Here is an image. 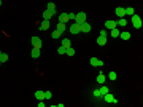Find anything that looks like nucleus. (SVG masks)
I'll list each match as a JSON object with an SVG mask.
<instances>
[{
    "label": "nucleus",
    "instance_id": "7ed1b4c3",
    "mask_svg": "<svg viewBox=\"0 0 143 107\" xmlns=\"http://www.w3.org/2000/svg\"><path fill=\"white\" fill-rule=\"evenodd\" d=\"M84 21H86V13H84V11L76 13V16H75V21H73V22H76V24H83Z\"/></svg>",
    "mask_w": 143,
    "mask_h": 107
},
{
    "label": "nucleus",
    "instance_id": "bb28decb",
    "mask_svg": "<svg viewBox=\"0 0 143 107\" xmlns=\"http://www.w3.org/2000/svg\"><path fill=\"white\" fill-rule=\"evenodd\" d=\"M108 78H110V80H111V82H114V80H116V78H118V75H116V72H114V71H113V72H110V73H108Z\"/></svg>",
    "mask_w": 143,
    "mask_h": 107
},
{
    "label": "nucleus",
    "instance_id": "5701e85b",
    "mask_svg": "<svg viewBox=\"0 0 143 107\" xmlns=\"http://www.w3.org/2000/svg\"><path fill=\"white\" fill-rule=\"evenodd\" d=\"M124 11H126V15H129V16H132L135 13V10L132 8V6H127V8H124Z\"/></svg>",
    "mask_w": 143,
    "mask_h": 107
},
{
    "label": "nucleus",
    "instance_id": "4be33fe9",
    "mask_svg": "<svg viewBox=\"0 0 143 107\" xmlns=\"http://www.w3.org/2000/svg\"><path fill=\"white\" fill-rule=\"evenodd\" d=\"M65 54H67V56H75V48H72V46H69V48L65 50Z\"/></svg>",
    "mask_w": 143,
    "mask_h": 107
},
{
    "label": "nucleus",
    "instance_id": "b1692460",
    "mask_svg": "<svg viewBox=\"0 0 143 107\" xmlns=\"http://www.w3.org/2000/svg\"><path fill=\"white\" fill-rule=\"evenodd\" d=\"M126 24H127L126 18H119V21H116V26H126Z\"/></svg>",
    "mask_w": 143,
    "mask_h": 107
},
{
    "label": "nucleus",
    "instance_id": "f3484780",
    "mask_svg": "<svg viewBox=\"0 0 143 107\" xmlns=\"http://www.w3.org/2000/svg\"><path fill=\"white\" fill-rule=\"evenodd\" d=\"M56 31H57V32H60V34L64 35V32H65V24H62V22H59V24L56 26Z\"/></svg>",
    "mask_w": 143,
    "mask_h": 107
},
{
    "label": "nucleus",
    "instance_id": "dca6fc26",
    "mask_svg": "<svg viewBox=\"0 0 143 107\" xmlns=\"http://www.w3.org/2000/svg\"><path fill=\"white\" fill-rule=\"evenodd\" d=\"M119 34H121V31H119L118 27H114V29H111V32H110V35L113 37V38H118Z\"/></svg>",
    "mask_w": 143,
    "mask_h": 107
},
{
    "label": "nucleus",
    "instance_id": "0eeeda50",
    "mask_svg": "<svg viewBox=\"0 0 143 107\" xmlns=\"http://www.w3.org/2000/svg\"><path fill=\"white\" fill-rule=\"evenodd\" d=\"M91 66H95V67H102L103 66V61L102 59H97V58H91Z\"/></svg>",
    "mask_w": 143,
    "mask_h": 107
},
{
    "label": "nucleus",
    "instance_id": "f8f14e48",
    "mask_svg": "<svg viewBox=\"0 0 143 107\" xmlns=\"http://www.w3.org/2000/svg\"><path fill=\"white\" fill-rule=\"evenodd\" d=\"M114 13H116L118 18H124V16H126V11H124V8H122V6H118V8L114 10Z\"/></svg>",
    "mask_w": 143,
    "mask_h": 107
},
{
    "label": "nucleus",
    "instance_id": "a878e982",
    "mask_svg": "<svg viewBox=\"0 0 143 107\" xmlns=\"http://www.w3.org/2000/svg\"><path fill=\"white\" fill-rule=\"evenodd\" d=\"M46 10H49V11L56 13V5H54L53 2H49V3H48V8H46Z\"/></svg>",
    "mask_w": 143,
    "mask_h": 107
},
{
    "label": "nucleus",
    "instance_id": "a211bd4d",
    "mask_svg": "<svg viewBox=\"0 0 143 107\" xmlns=\"http://www.w3.org/2000/svg\"><path fill=\"white\" fill-rule=\"evenodd\" d=\"M30 56H32L33 59H38V58H40V50L33 48V50H32V53H30Z\"/></svg>",
    "mask_w": 143,
    "mask_h": 107
},
{
    "label": "nucleus",
    "instance_id": "473e14b6",
    "mask_svg": "<svg viewBox=\"0 0 143 107\" xmlns=\"http://www.w3.org/2000/svg\"><path fill=\"white\" fill-rule=\"evenodd\" d=\"M107 35H108L107 29H102V31H100V37H107Z\"/></svg>",
    "mask_w": 143,
    "mask_h": 107
},
{
    "label": "nucleus",
    "instance_id": "f704fd0d",
    "mask_svg": "<svg viewBox=\"0 0 143 107\" xmlns=\"http://www.w3.org/2000/svg\"><path fill=\"white\" fill-rule=\"evenodd\" d=\"M0 6H2V0H0Z\"/></svg>",
    "mask_w": 143,
    "mask_h": 107
},
{
    "label": "nucleus",
    "instance_id": "c9c22d12",
    "mask_svg": "<svg viewBox=\"0 0 143 107\" xmlns=\"http://www.w3.org/2000/svg\"><path fill=\"white\" fill-rule=\"evenodd\" d=\"M0 64H2V62H0Z\"/></svg>",
    "mask_w": 143,
    "mask_h": 107
},
{
    "label": "nucleus",
    "instance_id": "72a5a7b5",
    "mask_svg": "<svg viewBox=\"0 0 143 107\" xmlns=\"http://www.w3.org/2000/svg\"><path fill=\"white\" fill-rule=\"evenodd\" d=\"M38 107H45V102H43V101H38Z\"/></svg>",
    "mask_w": 143,
    "mask_h": 107
},
{
    "label": "nucleus",
    "instance_id": "1a4fd4ad",
    "mask_svg": "<svg viewBox=\"0 0 143 107\" xmlns=\"http://www.w3.org/2000/svg\"><path fill=\"white\" fill-rule=\"evenodd\" d=\"M35 99L37 101H45V91H42V89L35 91Z\"/></svg>",
    "mask_w": 143,
    "mask_h": 107
},
{
    "label": "nucleus",
    "instance_id": "9d476101",
    "mask_svg": "<svg viewBox=\"0 0 143 107\" xmlns=\"http://www.w3.org/2000/svg\"><path fill=\"white\" fill-rule=\"evenodd\" d=\"M59 22L67 24V22H69V15H67V13H60L59 15Z\"/></svg>",
    "mask_w": 143,
    "mask_h": 107
},
{
    "label": "nucleus",
    "instance_id": "e433bc0d",
    "mask_svg": "<svg viewBox=\"0 0 143 107\" xmlns=\"http://www.w3.org/2000/svg\"><path fill=\"white\" fill-rule=\"evenodd\" d=\"M0 53H2V51H0Z\"/></svg>",
    "mask_w": 143,
    "mask_h": 107
},
{
    "label": "nucleus",
    "instance_id": "cd10ccee",
    "mask_svg": "<svg viewBox=\"0 0 143 107\" xmlns=\"http://www.w3.org/2000/svg\"><path fill=\"white\" fill-rule=\"evenodd\" d=\"M92 96L95 99H102V94H100V91H99V89H94L92 91Z\"/></svg>",
    "mask_w": 143,
    "mask_h": 107
},
{
    "label": "nucleus",
    "instance_id": "7c9ffc66",
    "mask_svg": "<svg viewBox=\"0 0 143 107\" xmlns=\"http://www.w3.org/2000/svg\"><path fill=\"white\" fill-rule=\"evenodd\" d=\"M69 15V21H75V16H76V13H67Z\"/></svg>",
    "mask_w": 143,
    "mask_h": 107
},
{
    "label": "nucleus",
    "instance_id": "ddd939ff",
    "mask_svg": "<svg viewBox=\"0 0 143 107\" xmlns=\"http://www.w3.org/2000/svg\"><path fill=\"white\" fill-rule=\"evenodd\" d=\"M114 27H118L116 21H107V22H105V29H110V31H111V29H114Z\"/></svg>",
    "mask_w": 143,
    "mask_h": 107
},
{
    "label": "nucleus",
    "instance_id": "4468645a",
    "mask_svg": "<svg viewBox=\"0 0 143 107\" xmlns=\"http://www.w3.org/2000/svg\"><path fill=\"white\" fill-rule=\"evenodd\" d=\"M97 45H99V46H105V45H107V37H100V35H99Z\"/></svg>",
    "mask_w": 143,
    "mask_h": 107
},
{
    "label": "nucleus",
    "instance_id": "39448f33",
    "mask_svg": "<svg viewBox=\"0 0 143 107\" xmlns=\"http://www.w3.org/2000/svg\"><path fill=\"white\" fill-rule=\"evenodd\" d=\"M70 32H72V34H80V32H81V24H76V22H73V24H72L70 26Z\"/></svg>",
    "mask_w": 143,
    "mask_h": 107
},
{
    "label": "nucleus",
    "instance_id": "6e6552de",
    "mask_svg": "<svg viewBox=\"0 0 143 107\" xmlns=\"http://www.w3.org/2000/svg\"><path fill=\"white\" fill-rule=\"evenodd\" d=\"M81 32H84V34H87V32H91V24L87 21H84L83 24H81Z\"/></svg>",
    "mask_w": 143,
    "mask_h": 107
},
{
    "label": "nucleus",
    "instance_id": "c85d7f7f",
    "mask_svg": "<svg viewBox=\"0 0 143 107\" xmlns=\"http://www.w3.org/2000/svg\"><path fill=\"white\" fill-rule=\"evenodd\" d=\"M53 38H62V34H60V32H57V31H54L53 32Z\"/></svg>",
    "mask_w": 143,
    "mask_h": 107
},
{
    "label": "nucleus",
    "instance_id": "412c9836",
    "mask_svg": "<svg viewBox=\"0 0 143 107\" xmlns=\"http://www.w3.org/2000/svg\"><path fill=\"white\" fill-rule=\"evenodd\" d=\"M99 91H100V94L103 96V94H107V93L110 91V88H108V86H105V85H102V88L99 89Z\"/></svg>",
    "mask_w": 143,
    "mask_h": 107
},
{
    "label": "nucleus",
    "instance_id": "aec40b11",
    "mask_svg": "<svg viewBox=\"0 0 143 107\" xmlns=\"http://www.w3.org/2000/svg\"><path fill=\"white\" fill-rule=\"evenodd\" d=\"M119 37H121L122 40H129V38H130V32H121Z\"/></svg>",
    "mask_w": 143,
    "mask_h": 107
},
{
    "label": "nucleus",
    "instance_id": "423d86ee",
    "mask_svg": "<svg viewBox=\"0 0 143 107\" xmlns=\"http://www.w3.org/2000/svg\"><path fill=\"white\" fill-rule=\"evenodd\" d=\"M49 26H51V22L46 21V19H43V21L38 24V29H40V31H48V29H49Z\"/></svg>",
    "mask_w": 143,
    "mask_h": 107
},
{
    "label": "nucleus",
    "instance_id": "2eb2a0df",
    "mask_svg": "<svg viewBox=\"0 0 143 107\" xmlns=\"http://www.w3.org/2000/svg\"><path fill=\"white\" fill-rule=\"evenodd\" d=\"M105 80H107V75H103V73H99V75H97V83H100V85H103V83H105Z\"/></svg>",
    "mask_w": 143,
    "mask_h": 107
},
{
    "label": "nucleus",
    "instance_id": "9b49d317",
    "mask_svg": "<svg viewBox=\"0 0 143 107\" xmlns=\"http://www.w3.org/2000/svg\"><path fill=\"white\" fill-rule=\"evenodd\" d=\"M53 16H54V13L49 11V10H45V11H43V19H46V21H51Z\"/></svg>",
    "mask_w": 143,
    "mask_h": 107
},
{
    "label": "nucleus",
    "instance_id": "2f4dec72",
    "mask_svg": "<svg viewBox=\"0 0 143 107\" xmlns=\"http://www.w3.org/2000/svg\"><path fill=\"white\" fill-rule=\"evenodd\" d=\"M57 53H59V54H65V48H64V46H59V48H57Z\"/></svg>",
    "mask_w": 143,
    "mask_h": 107
},
{
    "label": "nucleus",
    "instance_id": "c756f323",
    "mask_svg": "<svg viewBox=\"0 0 143 107\" xmlns=\"http://www.w3.org/2000/svg\"><path fill=\"white\" fill-rule=\"evenodd\" d=\"M51 98H53V94H51V91H45V101H49Z\"/></svg>",
    "mask_w": 143,
    "mask_h": 107
},
{
    "label": "nucleus",
    "instance_id": "393cba45",
    "mask_svg": "<svg viewBox=\"0 0 143 107\" xmlns=\"http://www.w3.org/2000/svg\"><path fill=\"white\" fill-rule=\"evenodd\" d=\"M6 61H8V54H5V53H0V62L3 64V62H6Z\"/></svg>",
    "mask_w": 143,
    "mask_h": 107
},
{
    "label": "nucleus",
    "instance_id": "f03ea898",
    "mask_svg": "<svg viewBox=\"0 0 143 107\" xmlns=\"http://www.w3.org/2000/svg\"><path fill=\"white\" fill-rule=\"evenodd\" d=\"M102 99H103L105 102H108V104H116V102H118V101H116V98H114V96L111 94L110 91H108L107 94H103V96H102Z\"/></svg>",
    "mask_w": 143,
    "mask_h": 107
},
{
    "label": "nucleus",
    "instance_id": "f257e3e1",
    "mask_svg": "<svg viewBox=\"0 0 143 107\" xmlns=\"http://www.w3.org/2000/svg\"><path fill=\"white\" fill-rule=\"evenodd\" d=\"M130 21H132V26H134L135 29H140L142 26H143V21H142V18H140L138 15H135V13L130 16Z\"/></svg>",
    "mask_w": 143,
    "mask_h": 107
},
{
    "label": "nucleus",
    "instance_id": "6ab92c4d",
    "mask_svg": "<svg viewBox=\"0 0 143 107\" xmlns=\"http://www.w3.org/2000/svg\"><path fill=\"white\" fill-rule=\"evenodd\" d=\"M62 46H64V48H69V46H72V42H70V40L69 38H62Z\"/></svg>",
    "mask_w": 143,
    "mask_h": 107
},
{
    "label": "nucleus",
    "instance_id": "20e7f679",
    "mask_svg": "<svg viewBox=\"0 0 143 107\" xmlns=\"http://www.w3.org/2000/svg\"><path fill=\"white\" fill-rule=\"evenodd\" d=\"M30 42H32V46H33V48L42 50V46H43L42 38H38V37H32V38H30Z\"/></svg>",
    "mask_w": 143,
    "mask_h": 107
}]
</instances>
